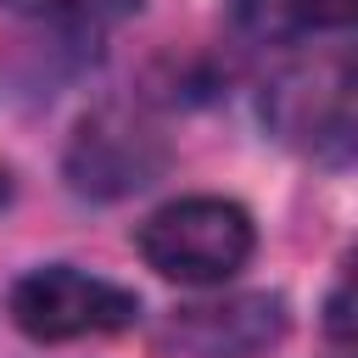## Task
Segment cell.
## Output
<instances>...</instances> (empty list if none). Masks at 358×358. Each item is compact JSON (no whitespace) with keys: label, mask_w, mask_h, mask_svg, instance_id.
<instances>
[{"label":"cell","mask_w":358,"mask_h":358,"mask_svg":"<svg viewBox=\"0 0 358 358\" xmlns=\"http://www.w3.org/2000/svg\"><path fill=\"white\" fill-rule=\"evenodd\" d=\"M257 229L241 201L224 196H185L157 207L140 224V257L179 285H224L252 263Z\"/></svg>","instance_id":"obj_1"},{"label":"cell","mask_w":358,"mask_h":358,"mask_svg":"<svg viewBox=\"0 0 358 358\" xmlns=\"http://www.w3.org/2000/svg\"><path fill=\"white\" fill-rule=\"evenodd\" d=\"M352 11L358 0H235V22L257 45H296V39L347 28Z\"/></svg>","instance_id":"obj_6"},{"label":"cell","mask_w":358,"mask_h":358,"mask_svg":"<svg viewBox=\"0 0 358 358\" xmlns=\"http://www.w3.org/2000/svg\"><path fill=\"white\" fill-rule=\"evenodd\" d=\"M285 302L268 291H241L218 302H185L162 324V347L179 358H257L285 336Z\"/></svg>","instance_id":"obj_5"},{"label":"cell","mask_w":358,"mask_h":358,"mask_svg":"<svg viewBox=\"0 0 358 358\" xmlns=\"http://www.w3.org/2000/svg\"><path fill=\"white\" fill-rule=\"evenodd\" d=\"M168 168V140L129 106H95L67 140V179L78 196L117 201L145 190Z\"/></svg>","instance_id":"obj_3"},{"label":"cell","mask_w":358,"mask_h":358,"mask_svg":"<svg viewBox=\"0 0 358 358\" xmlns=\"http://www.w3.org/2000/svg\"><path fill=\"white\" fill-rule=\"evenodd\" d=\"M11 324L28 341H78V336H112L140 319V296L84 274L73 263H45L11 285Z\"/></svg>","instance_id":"obj_2"},{"label":"cell","mask_w":358,"mask_h":358,"mask_svg":"<svg viewBox=\"0 0 358 358\" xmlns=\"http://www.w3.org/2000/svg\"><path fill=\"white\" fill-rule=\"evenodd\" d=\"M39 6L67 22H112V17H129L140 0H39Z\"/></svg>","instance_id":"obj_7"},{"label":"cell","mask_w":358,"mask_h":358,"mask_svg":"<svg viewBox=\"0 0 358 358\" xmlns=\"http://www.w3.org/2000/svg\"><path fill=\"white\" fill-rule=\"evenodd\" d=\"M11 201V173H6V162H0V207Z\"/></svg>","instance_id":"obj_8"},{"label":"cell","mask_w":358,"mask_h":358,"mask_svg":"<svg viewBox=\"0 0 358 358\" xmlns=\"http://www.w3.org/2000/svg\"><path fill=\"white\" fill-rule=\"evenodd\" d=\"M263 117L274 123V134L308 157H347L352 145V62L336 56H313L302 67H285L268 95H263Z\"/></svg>","instance_id":"obj_4"}]
</instances>
